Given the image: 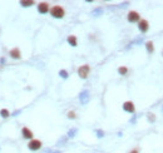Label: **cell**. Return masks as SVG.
<instances>
[{
  "label": "cell",
  "mask_w": 163,
  "mask_h": 153,
  "mask_svg": "<svg viewBox=\"0 0 163 153\" xmlns=\"http://www.w3.org/2000/svg\"><path fill=\"white\" fill-rule=\"evenodd\" d=\"M123 110L124 112H127V113H134L136 112V105L131 100H127V102H124L123 103Z\"/></svg>",
  "instance_id": "cell-6"
},
{
  "label": "cell",
  "mask_w": 163,
  "mask_h": 153,
  "mask_svg": "<svg viewBox=\"0 0 163 153\" xmlns=\"http://www.w3.org/2000/svg\"><path fill=\"white\" fill-rule=\"evenodd\" d=\"M146 49H147V52L149 54L154 53V45H153V41H147L146 43Z\"/></svg>",
  "instance_id": "cell-13"
},
{
  "label": "cell",
  "mask_w": 163,
  "mask_h": 153,
  "mask_svg": "<svg viewBox=\"0 0 163 153\" xmlns=\"http://www.w3.org/2000/svg\"><path fill=\"white\" fill-rule=\"evenodd\" d=\"M66 41H68V44L70 46H77L78 45V39L75 35H69L68 38H66Z\"/></svg>",
  "instance_id": "cell-11"
},
{
  "label": "cell",
  "mask_w": 163,
  "mask_h": 153,
  "mask_svg": "<svg viewBox=\"0 0 163 153\" xmlns=\"http://www.w3.org/2000/svg\"><path fill=\"white\" fill-rule=\"evenodd\" d=\"M89 99H90V95H89V92H88L87 89L79 93V102H80L82 104H87L88 102H89Z\"/></svg>",
  "instance_id": "cell-7"
},
{
  "label": "cell",
  "mask_w": 163,
  "mask_h": 153,
  "mask_svg": "<svg viewBox=\"0 0 163 153\" xmlns=\"http://www.w3.org/2000/svg\"><path fill=\"white\" fill-rule=\"evenodd\" d=\"M138 29H139L142 33H147L148 29H149V23H148V20L141 19L139 22H138Z\"/></svg>",
  "instance_id": "cell-9"
},
{
  "label": "cell",
  "mask_w": 163,
  "mask_h": 153,
  "mask_svg": "<svg viewBox=\"0 0 163 153\" xmlns=\"http://www.w3.org/2000/svg\"><path fill=\"white\" fill-rule=\"evenodd\" d=\"M143 39H144L143 35H139V36H137L136 39L132 41V44H141V43H143Z\"/></svg>",
  "instance_id": "cell-21"
},
{
  "label": "cell",
  "mask_w": 163,
  "mask_h": 153,
  "mask_svg": "<svg viewBox=\"0 0 163 153\" xmlns=\"http://www.w3.org/2000/svg\"><path fill=\"white\" fill-rule=\"evenodd\" d=\"M9 55L13 59H20L22 58V52H20L19 48H13V49H10Z\"/></svg>",
  "instance_id": "cell-10"
},
{
  "label": "cell",
  "mask_w": 163,
  "mask_h": 153,
  "mask_svg": "<svg viewBox=\"0 0 163 153\" xmlns=\"http://www.w3.org/2000/svg\"><path fill=\"white\" fill-rule=\"evenodd\" d=\"M22 135L24 139H29V141L34 139V133H33V131L30 128H28V127H23L22 128Z\"/></svg>",
  "instance_id": "cell-5"
},
{
  "label": "cell",
  "mask_w": 163,
  "mask_h": 153,
  "mask_svg": "<svg viewBox=\"0 0 163 153\" xmlns=\"http://www.w3.org/2000/svg\"><path fill=\"white\" fill-rule=\"evenodd\" d=\"M43 153H62L60 149H52V148H45Z\"/></svg>",
  "instance_id": "cell-22"
},
{
  "label": "cell",
  "mask_w": 163,
  "mask_h": 153,
  "mask_svg": "<svg viewBox=\"0 0 163 153\" xmlns=\"http://www.w3.org/2000/svg\"><path fill=\"white\" fill-rule=\"evenodd\" d=\"M10 116H11V114H10V112L6 108L0 109V117H1V118H9Z\"/></svg>",
  "instance_id": "cell-16"
},
{
  "label": "cell",
  "mask_w": 163,
  "mask_h": 153,
  "mask_svg": "<svg viewBox=\"0 0 163 153\" xmlns=\"http://www.w3.org/2000/svg\"><path fill=\"white\" fill-rule=\"evenodd\" d=\"M118 73H119V75H127V73H128V68L124 67V65L119 67V68H118Z\"/></svg>",
  "instance_id": "cell-18"
},
{
  "label": "cell",
  "mask_w": 163,
  "mask_h": 153,
  "mask_svg": "<svg viewBox=\"0 0 163 153\" xmlns=\"http://www.w3.org/2000/svg\"><path fill=\"white\" fill-rule=\"evenodd\" d=\"M128 153H139V151H138L137 148H133V149H132V151H129Z\"/></svg>",
  "instance_id": "cell-26"
},
{
  "label": "cell",
  "mask_w": 163,
  "mask_h": 153,
  "mask_svg": "<svg viewBox=\"0 0 163 153\" xmlns=\"http://www.w3.org/2000/svg\"><path fill=\"white\" fill-rule=\"evenodd\" d=\"M41 147H43V143H41V141L40 139H31V141H29V143H28V148L30 151H39V149H41Z\"/></svg>",
  "instance_id": "cell-3"
},
{
  "label": "cell",
  "mask_w": 163,
  "mask_h": 153,
  "mask_svg": "<svg viewBox=\"0 0 163 153\" xmlns=\"http://www.w3.org/2000/svg\"><path fill=\"white\" fill-rule=\"evenodd\" d=\"M127 5H129V3H122V4L119 5V8H125Z\"/></svg>",
  "instance_id": "cell-27"
},
{
  "label": "cell",
  "mask_w": 163,
  "mask_h": 153,
  "mask_svg": "<svg viewBox=\"0 0 163 153\" xmlns=\"http://www.w3.org/2000/svg\"><path fill=\"white\" fill-rule=\"evenodd\" d=\"M66 118H68V119H75V118H77V113H75L74 110H69V112L66 113Z\"/></svg>",
  "instance_id": "cell-20"
},
{
  "label": "cell",
  "mask_w": 163,
  "mask_h": 153,
  "mask_svg": "<svg viewBox=\"0 0 163 153\" xmlns=\"http://www.w3.org/2000/svg\"><path fill=\"white\" fill-rule=\"evenodd\" d=\"M50 15L53 16V18H55V19H62V18H64V15H65V10H64V8H63L62 5H54L50 8Z\"/></svg>",
  "instance_id": "cell-1"
},
{
  "label": "cell",
  "mask_w": 163,
  "mask_h": 153,
  "mask_svg": "<svg viewBox=\"0 0 163 153\" xmlns=\"http://www.w3.org/2000/svg\"><path fill=\"white\" fill-rule=\"evenodd\" d=\"M89 72H90V67L88 64H83L78 68V75L79 78L82 79H87L88 75H89Z\"/></svg>",
  "instance_id": "cell-2"
},
{
  "label": "cell",
  "mask_w": 163,
  "mask_h": 153,
  "mask_svg": "<svg viewBox=\"0 0 163 153\" xmlns=\"http://www.w3.org/2000/svg\"><path fill=\"white\" fill-rule=\"evenodd\" d=\"M20 113H22V109H16V110H14V112H13V114H11V116H14V117H18Z\"/></svg>",
  "instance_id": "cell-25"
},
{
  "label": "cell",
  "mask_w": 163,
  "mask_h": 153,
  "mask_svg": "<svg viewBox=\"0 0 163 153\" xmlns=\"http://www.w3.org/2000/svg\"><path fill=\"white\" fill-rule=\"evenodd\" d=\"M95 134H97V137H98V138H103L106 133H104V131H103V129H95Z\"/></svg>",
  "instance_id": "cell-24"
},
{
  "label": "cell",
  "mask_w": 163,
  "mask_h": 153,
  "mask_svg": "<svg viewBox=\"0 0 163 153\" xmlns=\"http://www.w3.org/2000/svg\"><path fill=\"white\" fill-rule=\"evenodd\" d=\"M49 10H50V6L47 1H41L38 4V11L40 14H47V13H49Z\"/></svg>",
  "instance_id": "cell-8"
},
{
  "label": "cell",
  "mask_w": 163,
  "mask_h": 153,
  "mask_svg": "<svg viewBox=\"0 0 163 153\" xmlns=\"http://www.w3.org/2000/svg\"><path fill=\"white\" fill-rule=\"evenodd\" d=\"M147 118H148V121H149L150 123H154V122H156V116H154L153 113H148V114H147Z\"/></svg>",
  "instance_id": "cell-23"
},
{
  "label": "cell",
  "mask_w": 163,
  "mask_h": 153,
  "mask_svg": "<svg viewBox=\"0 0 163 153\" xmlns=\"http://www.w3.org/2000/svg\"><path fill=\"white\" fill-rule=\"evenodd\" d=\"M162 55H163V52H162Z\"/></svg>",
  "instance_id": "cell-30"
},
{
  "label": "cell",
  "mask_w": 163,
  "mask_h": 153,
  "mask_svg": "<svg viewBox=\"0 0 163 153\" xmlns=\"http://www.w3.org/2000/svg\"><path fill=\"white\" fill-rule=\"evenodd\" d=\"M20 5H22L23 8H29V6L34 5V1H33V0H29V1H27V0H22V1H20Z\"/></svg>",
  "instance_id": "cell-17"
},
{
  "label": "cell",
  "mask_w": 163,
  "mask_h": 153,
  "mask_svg": "<svg viewBox=\"0 0 163 153\" xmlns=\"http://www.w3.org/2000/svg\"><path fill=\"white\" fill-rule=\"evenodd\" d=\"M127 20H128L129 23H138V22L141 20L139 13H138V11H134V10L129 11L128 15H127Z\"/></svg>",
  "instance_id": "cell-4"
},
{
  "label": "cell",
  "mask_w": 163,
  "mask_h": 153,
  "mask_svg": "<svg viewBox=\"0 0 163 153\" xmlns=\"http://www.w3.org/2000/svg\"><path fill=\"white\" fill-rule=\"evenodd\" d=\"M5 63V58H0V64H4Z\"/></svg>",
  "instance_id": "cell-28"
},
{
  "label": "cell",
  "mask_w": 163,
  "mask_h": 153,
  "mask_svg": "<svg viewBox=\"0 0 163 153\" xmlns=\"http://www.w3.org/2000/svg\"><path fill=\"white\" fill-rule=\"evenodd\" d=\"M77 133H78V128H70L68 131V133H66V137L68 138H74L75 135H77Z\"/></svg>",
  "instance_id": "cell-15"
},
{
  "label": "cell",
  "mask_w": 163,
  "mask_h": 153,
  "mask_svg": "<svg viewBox=\"0 0 163 153\" xmlns=\"http://www.w3.org/2000/svg\"><path fill=\"white\" fill-rule=\"evenodd\" d=\"M162 112H163V107H162Z\"/></svg>",
  "instance_id": "cell-29"
},
{
  "label": "cell",
  "mask_w": 163,
  "mask_h": 153,
  "mask_svg": "<svg viewBox=\"0 0 163 153\" xmlns=\"http://www.w3.org/2000/svg\"><path fill=\"white\" fill-rule=\"evenodd\" d=\"M68 137H66V134L65 135H62V137L59 138V139H58V142L55 143V146L57 147H62V146H64V144L66 143V142H68Z\"/></svg>",
  "instance_id": "cell-12"
},
{
  "label": "cell",
  "mask_w": 163,
  "mask_h": 153,
  "mask_svg": "<svg viewBox=\"0 0 163 153\" xmlns=\"http://www.w3.org/2000/svg\"><path fill=\"white\" fill-rule=\"evenodd\" d=\"M103 11H104V9H103L102 6L95 8V9H94L93 11H92V15H93V16H100V15L103 14Z\"/></svg>",
  "instance_id": "cell-14"
},
{
  "label": "cell",
  "mask_w": 163,
  "mask_h": 153,
  "mask_svg": "<svg viewBox=\"0 0 163 153\" xmlns=\"http://www.w3.org/2000/svg\"><path fill=\"white\" fill-rule=\"evenodd\" d=\"M59 76H60V78H63V79H68L69 78V73L65 69H60L59 70Z\"/></svg>",
  "instance_id": "cell-19"
}]
</instances>
